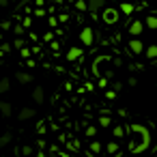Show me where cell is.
<instances>
[{
  "instance_id": "8fae6325",
  "label": "cell",
  "mask_w": 157,
  "mask_h": 157,
  "mask_svg": "<svg viewBox=\"0 0 157 157\" xmlns=\"http://www.w3.org/2000/svg\"><path fill=\"white\" fill-rule=\"evenodd\" d=\"M105 148H108V153H110V155H116V153H118V142H108V146H105Z\"/></svg>"
},
{
  "instance_id": "5b68a950",
  "label": "cell",
  "mask_w": 157,
  "mask_h": 157,
  "mask_svg": "<svg viewBox=\"0 0 157 157\" xmlns=\"http://www.w3.org/2000/svg\"><path fill=\"white\" fill-rule=\"evenodd\" d=\"M80 39H82V43H84V45H90V43L95 41V33H93L90 28H84V30L80 33Z\"/></svg>"
},
{
  "instance_id": "9c48e42d",
  "label": "cell",
  "mask_w": 157,
  "mask_h": 157,
  "mask_svg": "<svg viewBox=\"0 0 157 157\" xmlns=\"http://www.w3.org/2000/svg\"><path fill=\"white\" fill-rule=\"evenodd\" d=\"M80 54H82V52H80L78 48H71V50L67 52V60H75V58H80Z\"/></svg>"
},
{
  "instance_id": "7c38bea8",
  "label": "cell",
  "mask_w": 157,
  "mask_h": 157,
  "mask_svg": "<svg viewBox=\"0 0 157 157\" xmlns=\"http://www.w3.org/2000/svg\"><path fill=\"white\" fill-rule=\"evenodd\" d=\"M90 151H93V153H101V144H99L97 140H95V142H90Z\"/></svg>"
},
{
  "instance_id": "3957f363",
  "label": "cell",
  "mask_w": 157,
  "mask_h": 157,
  "mask_svg": "<svg viewBox=\"0 0 157 157\" xmlns=\"http://www.w3.org/2000/svg\"><path fill=\"white\" fill-rule=\"evenodd\" d=\"M142 30H144V24H142V20H136V22H131V26H129V35H131V37H140V35H142Z\"/></svg>"
},
{
  "instance_id": "5bb4252c",
  "label": "cell",
  "mask_w": 157,
  "mask_h": 157,
  "mask_svg": "<svg viewBox=\"0 0 157 157\" xmlns=\"http://www.w3.org/2000/svg\"><path fill=\"white\" fill-rule=\"evenodd\" d=\"M108 125H110V118L108 116H101L99 118V127H108Z\"/></svg>"
},
{
  "instance_id": "4fadbf2b",
  "label": "cell",
  "mask_w": 157,
  "mask_h": 157,
  "mask_svg": "<svg viewBox=\"0 0 157 157\" xmlns=\"http://www.w3.org/2000/svg\"><path fill=\"white\" fill-rule=\"evenodd\" d=\"M75 7H78L80 11H88V5L84 2V0H80V2H75Z\"/></svg>"
},
{
  "instance_id": "277c9868",
  "label": "cell",
  "mask_w": 157,
  "mask_h": 157,
  "mask_svg": "<svg viewBox=\"0 0 157 157\" xmlns=\"http://www.w3.org/2000/svg\"><path fill=\"white\" fill-rule=\"evenodd\" d=\"M86 5H88V11H90V13H99V11L105 7V0H88Z\"/></svg>"
},
{
  "instance_id": "ba28073f",
  "label": "cell",
  "mask_w": 157,
  "mask_h": 157,
  "mask_svg": "<svg viewBox=\"0 0 157 157\" xmlns=\"http://www.w3.org/2000/svg\"><path fill=\"white\" fill-rule=\"evenodd\" d=\"M121 11H123L125 15H131V13L136 11V7H133L131 2H121Z\"/></svg>"
},
{
  "instance_id": "8992f818",
  "label": "cell",
  "mask_w": 157,
  "mask_h": 157,
  "mask_svg": "<svg viewBox=\"0 0 157 157\" xmlns=\"http://www.w3.org/2000/svg\"><path fill=\"white\" fill-rule=\"evenodd\" d=\"M116 17H118V15H116L114 9H105V11H103V22H105V24H116Z\"/></svg>"
},
{
  "instance_id": "6da1fadb",
  "label": "cell",
  "mask_w": 157,
  "mask_h": 157,
  "mask_svg": "<svg viewBox=\"0 0 157 157\" xmlns=\"http://www.w3.org/2000/svg\"><path fill=\"white\" fill-rule=\"evenodd\" d=\"M129 131L136 136L133 142H131V146H129L131 153H142V151H146L151 146V131H148V127H144L140 123H131Z\"/></svg>"
},
{
  "instance_id": "9a60e30c",
  "label": "cell",
  "mask_w": 157,
  "mask_h": 157,
  "mask_svg": "<svg viewBox=\"0 0 157 157\" xmlns=\"http://www.w3.org/2000/svg\"><path fill=\"white\" fill-rule=\"evenodd\" d=\"M114 136H116V138H123V136H125V129H123V127H114Z\"/></svg>"
},
{
  "instance_id": "7a4b0ae2",
  "label": "cell",
  "mask_w": 157,
  "mask_h": 157,
  "mask_svg": "<svg viewBox=\"0 0 157 157\" xmlns=\"http://www.w3.org/2000/svg\"><path fill=\"white\" fill-rule=\"evenodd\" d=\"M127 48H129V52H131L133 56H140V54L144 52V43H142V39H138V37H133V39L127 43Z\"/></svg>"
},
{
  "instance_id": "2e32d148",
  "label": "cell",
  "mask_w": 157,
  "mask_h": 157,
  "mask_svg": "<svg viewBox=\"0 0 157 157\" xmlns=\"http://www.w3.org/2000/svg\"><path fill=\"white\" fill-rule=\"evenodd\" d=\"M95 133H97V127H88V129H86V136H90V138H93Z\"/></svg>"
},
{
  "instance_id": "52a82bcc",
  "label": "cell",
  "mask_w": 157,
  "mask_h": 157,
  "mask_svg": "<svg viewBox=\"0 0 157 157\" xmlns=\"http://www.w3.org/2000/svg\"><path fill=\"white\" fill-rule=\"evenodd\" d=\"M144 56L151 58V60H155V58H157V45H148V48H144Z\"/></svg>"
},
{
  "instance_id": "30bf717a",
  "label": "cell",
  "mask_w": 157,
  "mask_h": 157,
  "mask_svg": "<svg viewBox=\"0 0 157 157\" xmlns=\"http://www.w3.org/2000/svg\"><path fill=\"white\" fill-rule=\"evenodd\" d=\"M146 26L153 28V30H157V15H148L146 17Z\"/></svg>"
}]
</instances>
